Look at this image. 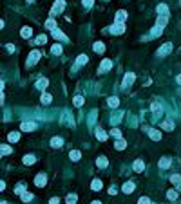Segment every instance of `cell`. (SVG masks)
<instances>
[{"label": "cell", "instance_id": "1", "mask_svg": "<svg viewBox=\"0 0 181 204\" xmlns=\"http://www.w3.org/2000/svg\"><path fill=\"white\" fill-rule=\"evenodd\" d=\"M65 9V0H56L55 5H53V9H51V15L55 16V15H60Z\"/></svg>", "mask_w": 181, "mask_h": 204}, {"label": "cell", "instance_id": "2", "mask_svg": "<svg viewBox=\"0 0 181 204\" xmlns=\"http://www.w3.org/2000/svg\"><path fill=\"white\" fill-rule=\"evenodd\" d=\"M111 33H112V35H123V33H125V24L123 22H116L114 25L111 27Z\"/></svg>", "mask_w": 181, "mask_h": 204}, {"label": "cell", "instance_id": "3", "mask_svg": "<svg viewBox=\"0 0 181 204\" xmlns=\"http://www.w3.org/2000/svg\"><path fill=\"white\" fill-rule=\"evenodd\" d=\"M20 130H24V132H33V130H36V123H35V121H24V123L20 125Z\"/></svg>", "mask_w": 181, "mask_h": 204}, {"label": "cell", "instance_id": "4", "mask_svg": "<svg viewBox=\"0 0 181 204\" xmlns=\"http://www.w3.org/2000/svg\"><path fill=\"white\" fill-rule=\"evenodd\" d=\"M172 51V44L170 42H167V44H163V47H159V49H158V56H167V54H169Z\"/></svg>", "mask_w": 181, "mask_h": 204}, {"label": "cell", "instance_id": "5", "mask_svg": "<svg viewBox=\"0 0 181 204\" xmlns=\"http://www.w3.org/2000/svg\"><path fill=\"white\" fill-rule=\"evenodd\" d=\"M112 69V60H109V58H105L103 62H102V65H100V69H98V72H107V71H111Z\"/></svg>", "mask_w": 181, "mask_h": 204}, {"label": "cell", "instance_id": "6", "mask_svg": "<svg viewBox=\"0 0 181 204\" xmlns=\"http://www.w3.org/2000/svg\"><path fill=\"white\" fill-rule=\"evenodd\" d=\"M134 80H136V76H134V72H127L125 78H123V89H127V87H130L134 83Z\"/></svg>", "mask_w": 181, "mask_h": 204}, {"label": "cell", "instance_id": "7", "mask_svg": "<svg viewBox=\"0 0 181 204\" xmlns=\"http://www.w3.org/2000/svg\"><path fill=\"white\" fill-rule=\"evenodd\" d=\"M40 60V51H33L31 54H29V60H27V67H31V65H35L36 62Z\"/></svg>", "mask_w": 181, "mask_h": 204}, {"label": "cell", "instance_id": "8", "mask_svg": "<svg viewBox=\"0 0 181 204\" xmlns=\"http://www.w3.org/2000/svg\"><path fill=\"white\" fill-rule=\"evenodd\" d=\"M62 123L65 125H71V126H74V121H72V114L69 110H64V118H62Z\"/></svg>", "mask_w": 181, "mask_h": 204}, {"label": "cell", "instance_id": "9", "mask_svg": "<svg viewBox=\"0 0 181 204\" xmlns=\"http://www.w3.org/2000/svg\"><path fill=\"white\" fill-rule=\"evenodd\" d=\"M45 182H47V177H45V173H38L36 177H35V184L40 186V188L45 186Z\"/></svg>", "mask_w": 181, "mask_h": 204}, {"label": "cell", "instance_id": "10", "mask_svg": "<svg viewBox=\"0 0 181 204\" xmlns=\"http://www.w3.org/2000/svg\"><path fill=\"white\" fill-rule=\"evenodd\" d=\"M51 33H53V38H56V40H62V42H67V40H69V36H65L64 33L58 31V29H53Z\"/></svg>", "mask_w": 181, "mask_h": 204}, {"label": "cell", "instance_id": "11", "mask_svg": "<svg viewBox=\"0 0 181 204\" xmlns=\"http://www.w3.org/2000/svg\"><path fill=\"white\" fill-rule=\"evenodd\" d=\"M149 135H150L152 141H159V139H161V132L156 130V128H149Z\"/></svg>", "mask_w": 181, "mask_h": 204}, {"label": "cell", "instance_id": "12", "mask_svg": "<svg viewBox=\"0 0 181 204\" xmlns=\"http://www.w3.org/2000/svg\"><path fill=\"white\" fill-rule=\"evenodd\" d=\"M161 128H163V130L172 132V130H174V121H172V119H165L163 123H161Z\"/></svg>", "mask_w": 181, "mask_h": 204}, {"label": "cell", "instance_id": "13", "mask_svg": "<svg viewBox=\"0 0 181 204\" xmlns=\"http://www.w3.org/2000/svg\"><path fill=\"white\" fill-rule=\"evenodd\" d=\"M156 13H158V15H169V5H167V4H159L158 5V7H156Z\"/></svg>", "mask_w": 181, "mask_h": 204}, {"label": "cell", "instance_id": "14", "mask_svg": "<svg viewBox=\"0 0 181 204\" xmlns=\"http://www.w3.org/2000/svg\"><path fill=\"white\" fill-rule=\"evenodd\" d=\"M152 112H154V118H159V116H161V105L159 103H152Z\"/></svg>", "mask_w": 181, "mask_h": 204}, {"label": "cell", "instance_id": "15", "mask_svg": "<svg viewBox=\"0 0 181 204\" xmlns=\"http://www.w3.org/2000/svg\"><path fill=\"white\" fill-rule=\"evenodd\" d=\"M107 105H109L111 108H116V107L120 105V99H118L116 96H112V98H109V99H107Z\"/></svg>", "mask_w": 181, "mask_h": 204}, {"label": "cell", "instance_id": "16", "mask_svg": "<svg viewBox=\"0 0 181 204\" xmlns=\"http://www.w3.org/2000/svg\"><path fill=\"white\" fill-rule=\"evenodd\" d=\"M47 83H49V81L45 80V78H40V80L36 81V87H38V90H45V87H47Z\"/></svg>", "mask_w": 181, "mask_h": 204}, {"label": "cell", "instance_id": "17", "mask_svg": "<svg viewBox=\"0 0 181 204\" xmlns=\"http://www.w3.org/2000/svg\"><path fill=\"white\" fill-rule=\"evenodd\" d=\"M143 168H145V165H143V161L141 159H136L134 161V170L139 173V172H143Z\"/></svg>", "mask_w": 181, "mask_h": 204}, {"label": "cell", "instance_id": "18", "mask_svg": "<svg viewBox=\"0 0 181 204\" xmlns=\"http://www.w3.org/2000/svg\"><path fill=\"white\" fill-rule=\"evenodd\" d=\"M172 165V161L169 157H163V159H159V168H170Z\"/></svg>", "mask_w": 181, "mask_h": 204}, {"label": "cell", "instance_id": "19", "mask_svg": "<svg viewBox=\"0 0 181 204\" xmlns=\"http://www.w3.org/2000/svg\"><path fill=\"white\" fill-rule=\"evenodd\" d=\"M92 49H94V52H100V54H102V52L105 51V45H103V42H96L94 45H92Z\"/></svg>", "mask_w": 181, "mask_h": 204}, {"label": "cell", "instance_id": "20", "mask_svg": "<svg viewBox=\"0 0 181 204\" xmlns=\"http://www.w3.org/2000/svg\"><path fill=\"white\" fill-rule=\"evenodd\" d=\"M122 190H123L125 193H132V192H134V182H125Z\"/></svg>", "mask_w": 181, "mask_h": 204}, {"label": "cell", "instance_id": "21", "mask_svg": "<svg viewBox=\"0 0 181 204\" xmlns=\"http://www.w3.org/2000/svg\"><path fill=\"white\" fill-rule=\"evenodd\" d=\"M170 182H172V184H176V186H181V175H178V173L170 175Z\"/></svg>", "mask_w": 181, "mask_h": 204}, {"label": "cell", "instance_id": "22", "mask_svg": "<svg viewBox=\"0 0 181 204\" xmlns=\"http://www.w3.org/2000/svg\"><path fill=\"white\" fill-rule=\"evenodd\" d=\"M167 22H169V18H167L165 15H161L158 20H156V25H159V27H165L167 25Z\"/></svg>", "mask_w": 181, "mask_h": 204}, {"label": "cell", "instance_id": "23", "mask_svg": "<svg viewBox=\"0 0 181 204\" xmlns=\"http://www.w3.org/2000/svg\"><path fill=\"white\" fill-rule=\"evenodd\" d=\"M40 101H42L44 105H49L51 101H53V96H51V94H42V98H40Z\"/></svg>", "mask_w": 181, "mask_h": 204}, {"label": "cell", "instance_id": "24", "mask_svg": "<svg viewBox=\"0 0 181 204\" xmlns=\"http://www.w3.org/2000/svg\"><path fill=\"white\" fill-rule=\"evenodd\" d=\"M91 188L94 190V192H100V190H102V181H100V179H94V181H92V184H91Z\"/></svg>", "mask_w": 181, "mask_h": 204}, {"label": "cell", "instance_id": "25", "mask_svg": "<svg viewBox=\"0 0 181 204\" xmlns=\"http://www.w3.org/2000/svg\"><path fill=\"white\" fill-rule=\"evenodd\" d=\"M51 145L55 146V148H60V146L64 145V141H62V137H53L51 139Z\"/></svg>", "mask_w": 181, "mask_h": 204}, {"label": "cell", "instance_id": "26", "mask_svg": "<svg viewBox=\"0 0 181 204\" xmlns=\"http://www.w3.org/2000/svg\"><path fill=\"white\" fill-rule=\"evenodd\" d=\"M167 199H169V201H176L178 199V192H176V190H169V192H167Z\"/></svg>", "mask_w": 181, "mask_h": 204}, {"label": "cell", "instance_id": "27", "mask_svg": "<svg viewBox=\"0 0 181 204\" xmlns=\"http://www.w3.org/2000/svg\"><path fill=\"white\" fill-rule=\"evenodd\" d=\"M45 27H47V29H51V31L56 29V20H55V18H49L47 22H45Z\"/></svg>", "mask_w": 181, "mask_h": 204}, {"label": "cell", "instance_id": "28", "mask_svg": "<svg viewBox=\"0 0 181 204\" xmlns=\"http://www.w3.org/2000/svg\"><path fill=\"white\" fill-rule=\"evenodd\" d=\"M87 62H89V58H87L85 54H82V56H78V58H76V65H85Z\"/></svg>", "mask_w": 181, "mask_h": 204}, {"label": "cell", "instance_id": "29", "mask_svg": "<svg viewBox=\"0 0 181 204\" xmlns=\"http://www.w3.org/2000/svg\"><path fill=\"white\" fill-rule=\"evenodd\" d=\"M163 29V27H159V25H156V27H152V31H150V36H159V35H161V31Z\"/></svg>", "mask_w": 181, "mask_h": 204}, {"label": "cell", "instance_id": "30", "mask_svg": "<svg viewBox=\"0 0 181 204\" xmlns=\"http://www.w3.org/2000/svg\"><path fill=\"white\" fill-rule=\"evenodd\" d=\"M24 163H25V165H35V163H36V157H35V155H25V157H24Z\"/></svg>", "mask_w": 181, "mask_h": 204}, {"label": "cell", "instance_id": "31", "mask_svg": "<svg viewBox=\"0 0 181 204\" xmlns=\"http://www.w3.org/2000/svg\"><path fill=\"white\" fill-rule=\"evenodd\" d=\"M8 139H9L11 143H16V141L20 139V134H18V132H11V134L8 135Z\"/></svg>", "mask_w": 181, "mask_h": 204}, {"label": "cell", "instance_id": "32", "mask_svg": "<svg viewBox=\"0 0 181 204\" xmlns=\"http://www.w3.org/2000/svg\"><path fill=\"white\" fill-rule=\"evenodd\" d=\"M31 33H33V31L29 29V27H24V29L20 31V36H22V38H29V36H31Z\"/></svg>", "mask_w": 181, "mask_h": 204}, {"label": "cell", "instance_id": "33", "mask_svg": "<svg viewBox=\"0 0 181 204\" xmlns=\"http://www.w3.org/2000/svg\"><path fill=\"white\" fill-rule=\"evenodd\" d=\"M125 18H127V13L125 11H118L116 13V22H123Z\"/></svg>", "mask_w": 181, "mask_h": 204}, {"label": "cell", "instance_id": "34", "mask_svg": "<svg viewBox=\"0 0 181 204\" xmlns=\"http://www.w3.org/2000/svg\"><path fill=\"white\" fill-rule=\"evenodd\" d=\"M45 42H47V36H45V35H40V36H36V40H35V44H38V45H44Z\"/></svg>", "mask_w": 181, "mask_h": 204}, {"label": "cell", "instance_id": "35", "mask_svg": "<svg viewBox=\"0 0 181 204\" xmlns=\"http://www.w3.org/2000/svg\"><path fill=\"white\" fill-rule=\"evenodd\" d=\"M125 146H127V143H125L123 139H118V141H116V145H114V148H116V150H123Z\"/></svg>", "mask_w": 181, "mask_h": 204}, {"label": "cell", "instance_id": "36", "mask_svg": "<svg viewBox=\"0 0 181 204\" xmlns=\"http://www.w3.org/2000/svg\"><path fill=\"white\" fill-rule=\"evenodd\" d=\"M96 137H98L100 141H105V139H107V134L102 130V128H98V130H96Z\"/></svg>", "mask_w": 181, "mask_h": 204}, {"label": "cell", "instance_id": "37", "mask_svg": "<svg viewBox=\"0 0 181 204\" xmlns=\"http://www.w3.org/2000/svg\"><path fill=\"white\" fill-rule=\"evenodd\" d=\"M69 157H71V161H78L80 157H82V154H80L78 150H72V152L69 154Z\"/></svg>", "mask_w": 181, "mask_h": 204}, {"label": "cell", "instance_id": "38", "mask_svg": "<svg viewBox=\"0 0 181 204\" xmlns=\"http://www.w3.org/2000/svg\"><path fill=\"white\" fill-rule=\"evenodd\" d=\"M76 199H78V197H76L74 193H71V195H67L65 202H67V204H76Z\"/></svg>", "mask_w": 181, "mask_h": 204}, {"label": "cell", "instance_id": "39", "mask_svg": "<svg viewBox=\"0 0 181 204\" xmlns=\"http://www.w3.org/2000/svg\"><path fill=\"white\" fill-rule=\"evenodd\" d=\"M122 116H123L122 112H116V114H114V118H111V125H116L118 121L122 119Z\"/></svg>", "mask_w": 181, "mask_h": 204}, {"label": "cell", "instance_id": "40", "mask_svg": "<svg viewBox=\"0 0 181 204\" xmlns=\"http://www.w3.org/2000/svg\"><path fill=\"white\" fill-rule=\"evenodd\" d=\"M51 52H53V54H62V45H60V44H55V45H53V49H51Z\"/></svg>", "mask_w": 181, "mask_h": 204}, {"label": "cell", "instance_id": "41", "mask_svg": "<svg viewBox=\"0 0 181 204\" xmlns=\"http://www.w3.org/2000/svg\"><path fill=\"white\" fill-rule=\"evenodd\" d=\"M96 165H98L100 168H105L107 165H109V163H107V159H105V157H98V161H96Z\"/></svg>", "mask_w": 181, "mask_h": 204}, {"label": "cell", "instance_id": "42", "mask_svg": "<svg viewBox=\"0 0 181 204\" xmlns=\"http://www.w3.org/2000/svg\"><path fill=\"white\" fill-rule=\"evenodd\" d=\"M72 101H74V105H76V107H82L85 99H83L82 96H74V99H72Z\"/></svg>", "mask_w": 181, "mask_h": 204}, {"label": "cell", "instance_id": "43", "mask_svg": "<svg viewBox=\"0 0 181 204\" xmlns=\"http://www.w3.org/2000/svg\"><path fill=\"white\" fill-rule=\"evenodd\" d=\"M22 201H24V202H29V201H33V195H31L29 192H24V193H22Z\"/></svg>", "mask_w": 181, "mask_h": 204}, {"label": "cell", "instance_id": "44", "mask_svg": "<svg viewBox=\"0 0 181 204\" xmlns=\"http://www.w3.org/2000/svg\"><path fill=\"white\" fill-rule=\"evenodd\" d=\"M111 135H112V137H116V139H122V132H120L118 128H112V130H111Z\"/></svg>", "mask_w": 181, "mask_h": 204}, {"label": "cell", "instance_id": "45", "mask_svg": "<svg viewBox=\"0 0 181 204\" xmlns=\"http://www.w3.org/2000/svg\"><path fill=\"white\" fill-rule=\"evenodd\" d=\"M13 150H11V146L9 145H2V155H8V154H11Z\"/></svg>", "mask_w": 181, "mask_h": 204}, {"label": "cell", "instance_id": "46", "mask_svg": "<svg viewBox=\"0 0 181 204\" xmlns=\"http://www.w3.org/2000/svg\"><path fill=\"white\" fill-rule=\"evenodd\" d=\"M138 204H150V199H149V197H139Z\"/></svg>", "mask_w": 181, "mask_h": 204}, {"label": "cell", "instance_id": "47", "mask_svg": "<svg viewBox=\"0 0 181 204\" xmlns=\"http://www.w3.org/2000/svg\"><path fill=\"white\" fill-rule=\"evenodd\" d=\"M15 192H16V193H20V195H22V193L25 192V186H24V184H18V186L15 188Z\"/></svg>", "mask_w": 181, "mask_h": 204}, {"label": "cell", "instance_id": "48", "mask_svg": "<svg viewBox=\"0 0 181 204\" xmlns=\"http://www.w3.org/2000/svg\"><path fill=\"white\" fill-rule=\"evenodd\" d=\"M92 2H94V0H83V5H85V7H91Z\"/></svg>", "mask_w": 181, "mask_h": 204}, {"label": "cell", "instance_id": "49", "mask_svg": "<svg viewBox=\"0 0 181 204\" xmlns=\"http://www.w3.org/2000/svg\"><path fill=\"white\" fill-rule=\"evenodd\" d=\"M109 195H116V188L111 186V188H109Z\"/></svg>", "mask_w": 181, "mask_h": 204}, {"label": "cell", "instance_id": "50", "mask_svg": "<svg viewBox=\"0 0 181 204\" xmlns=\"http://www.w3.org/2000/svg\"><path fill=\"white\" fill-rule=\"evenodd\" d=\"M49 204H60V201L56 199V197H53V199H51V202H49Z\"/></svg>", "mask_w": 181, "mask_h": 204}, {"label": "cell", "instance_id": "51", "mask_svg": "<svg viewBox=\"0 0 181 204\" xmlns=\"http://www.w3.org/2000/svg\"><path fill=\"white\" fill-rule=\"evenodd\" d=\"M8 51L13 52V51H15V45H11V44H9V45H8Z\"/></svg>", "mask_w": 181, "mask_h": 204}, {"label": "cell", "instance_id": "52", "mask_svg": "<svg viewBox=\"0 0 181 204\" xmlns=\"http://www.w3.org/2000/svg\"><path fill=\"white\" fill-rule=\"evenodd\" d=\"M178 83L181 85V74H179V76H178Z\"/></svg>", "mask_w": 181, "mask_h": 204}, {"label": "cell", "instance_id": "53", "mask_svg": "<svg viewBox=\"0 0 181 204\" xmlns=\"http://www.w3.org/2000/svg\"><path fill=\"white\" fill-rule=\"evenodd\" d=\"M92 204H102V202H100V201H92Z\"/></svg>", "mask_w": 181, "mask_h": 204}, {"label": "cell", "instance_id": "54", "mask_svg": "<svg viewBox=\"0 0 181 204\" xmlns=\"http://www.w3.org/2000/svg\"><path fill=\"white\" fill-rule=\"evenodd\" d=\"M178 190H179V192H181V186H178Z\"/></svg>", "mask_w": 181, "mask_h": 204}, {"label": "cell", "instance_id": "55", "mask_svg": "<svg viewBox=\"0 0 181 204\" xmlns=\"http://www.w3.org/2000/svg\"><path fill=\"white\" fill-rule=\"evenodd\" d=\"M27 2H35V0H27Z\"/></svg>", "mask_w": 181, "mask_h": 204}, {"label": "cell", "instance_id": "56", "mask_svg": "<svg viewBox=\"0 0 181 204\" xmlns=\"http://www.w3.org/2000/svg\"><path fill=\"white\" fill-rule=\"evenodd\" d=\"M179 94H181V89H179Z\"/></svg>", "mask_w": 181, "mask_h": 204}]
</instances>
